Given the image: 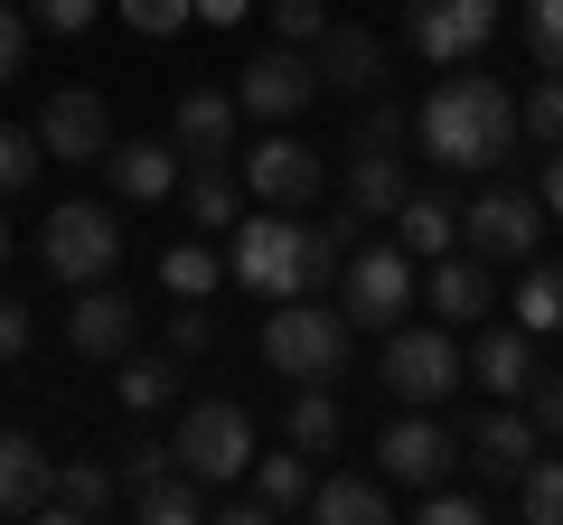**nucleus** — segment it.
I'll list each match as a JSON object with an SVG mask.
<instances>
[{
    "label": "nucleus",
    "instance_id": "47",
    "mask_svg": "<svg viewBox=\"0 0 563 525\" xmlns=\"http://www.w3.org/2000/svg\"><path fill=\"white\" fill-rule=\"evenodd\" d=\"M151 469H169V442H132V450H122V488H141Z\"/></svg>",
    "mask_w": 563,
    "mask_h": 525
},
{
    "label": "nucleus",
    "instance_id": "43",
    "mask_svg": "<svg viewBox=\"0 0 563 525\" xmlns=\"http://www.w3.org/2000/svg\"><path fill=\"white\" fill-rule=\"evenodd\" d=\"M95 10H103V0H29V20H38V29H57V38L95 29Z\"/></svg>",
    "mask_w": 563,
    "mask_h": 525
},
{
    "label": "nucleus",
    "instance_id": "22",
    "mask_svg": "<svg viewBox=\"0 0 563 525\" xmlns=\"http://www.w3.org/2000/svg\"><path fill=\"white\" fill-rule=\"evenodd\" d=\"M57 460L38 450V432H0V516H38Z\"/></svg>",
    "mask_w": 563,
    "mask_h": 525
},
{
    "label": "nucleus",
    "instance_id": "37",
    "mask_svg": "<svg viewBox=\"0 0 563 525\" xmlns=\"http://www.w3.org/2000/svg\"><path fill=\"white\" fill-rule=\"evenodd\" d=\"M207 347H217V310L179 301V310H169V357H207Z\"/></svg>",
    "mask_w": 563,
    "mask_h": 525
},
{
    "label": "nucleus",
    "instance_id": "25",
    "mask_svg": "<svg viewBox=\"0 0 563 525\" xmlns=\"http://www.w3.org/2000/svg\"><path fill=\"white\" fill-rule=\"evenodd\" d=\"M404 198H413L404 150H357V169H347V216H395Z\"/></svg>",
    "mask_w": 563,
    "mask_h": 525
},
{
    "label": "nucleus",
    "instance_id": "27",
    "mask_svg": "<svg viewBox=\"0 0 563 525\" xmlns=\"http://www.w3.org/2000/svg\"><path fill=\"white\" fill-rule=\"evenodd\" d=\"M282 442H291V450H310V460H329V450L347 442L339 394H329V384H301V394H291V413H282Z\"/></svg>",
    "mask_w": 563,
    "mask_h": 525
},
{
    "label": "nucleus",
    "instance_id": "35",
    "mask_svg": "<svg viewBox=\"0 0 563 525\" xmlns=\"http://www.w3.org/2000/svg\"><path fill=\"white\" fill-rule=\"evenodd\" d=\"M413 516H422V525H479V516H488V498H470V488H451V479H442V488H413Z\"/></svg>",
    "mask_w": 563,
    "mask_h": 525
},
{
    "label": "nucleus",
    "instance_id": "31",
    "mask_svg": "<svg viewBox=\"0 0 563 525\" xmlns=\"http://www.w3.org/2000/svg\"><path fill=\"white\" fill-rule=\"evenodd\" d=\"M507 498H517L526 525H563V460H544V450H536V460L517 469V488H507Z\"/></svg>",
    "mask_w": 563,
    "mask_h": 525
},
{
    "label": "nucleus",
    "instance_id": "10",
    "mask_svg": "<svg viewBox=\"0 0 563 525\" xmlns=\"http://www.w3.org/2000/svg\"><path fill=\"white\" fill-rule=\"evenodd\" d=\"M461 244L479 262H526L544 244V198H526V188H488V198L461 206Z\"/></svg>",
    "mask_w": 563,
    "mask_h": 525
},
{
    "label": "nucleus",
    "instance_id": "34",
    "mask_svg": "<svg viewBox=\"0 0 563 525\" xmlns=\"http://www.w3.org/2000/svg\"><path fill=\"white\" fill-rule=\"evenodd\" d=\"M526 57L563 76V0H526Z\"/></svg>",
    "mask_w": 563,
    "mask_h": 525
},
{
    "label": "nucleus",
    "instance_id": "24",
    "mask_svg": "<svg viewBox=\"0 0 563 525\" xmlns=\"http://www.w3.org/2000/svg\"><path fill=\"white\" fill-rule=\"evenodd\" d=\"M122 498H132V516H151V525H198L207 506H217V488H207V479H188V469L169 460V469H151L141 488H122Z\"/></svg>",
    "mask_w": 563,
    "mask_h": 525
},
{
    "label": "nucleus",
    "instance_id": "16",
    "mask_svg": "<svg viewBox=\"0 0 563 525\" xmlns=\"http://www.w3.org/2000/svg\"><path fill=\"white\" fill-rule=\"evenodd\" d=\"M488 301H498V262H479L470 244L432 254V320H442V328H479Z\"/></svg>",
    "mask_w": 563,
    "mask_h": 525
},
{
    "label": "nucleus",
    "instance_id": "19",
    "mask_svg": "<svg viewBox=\"0 0 563 525\" xmlns=\"http://www.w3.org/2000/svg\"><path fill=\"white\" fill-rule=\"evenodd\" d=\"M113 506H122V469L66 460L57 479H47V506H38V516H47V525H95V516H113Z\"/></svg>",
    "mask_w": 563,
    "mask_h": 525
},
{
    "label": "nucleus",
    "instance_id": "4",
    "mask_svg": "<svg viewBox=\"0 0 563 525\" xmlns=\"http://www.w3.org/2000/svg\"><path fill=\"white\" fill-rule=\"evenodd\" d=\"M38 262H47V282H66V291L113 282V262H122V225H113V206H95V198L57 206V216L38 225Z\"/></svg>",
    "mask_w": 563,
    "mask_h": 525
},
{
    "label": "nucleus",
    "instance_id": "20",
    "mask_svg": "<svg viewBox=\"0 0 563 525\" xmlns=\"http://www.w3.org/2000/svg\"><path fill=\"white\" fill-rule=\"evenodd\" d=\"M235 122H244V103L235 94H179V113H169V142H179V160H225L235 150Z\"/></svg>",
    "mask_w": 563,
    "mask_h": 525
},
{
    "label": "nucleus",
    "instance_id": "32",
    "mask_svg": "<svg viewBox=\"0 0 563 525\" xmlns=\"http://www.w3.org/2000/svg\"><path fill=\"white\" fill-rule=\"evenodd\" d=\"M113 394H122V413H161L169 394H179V366H169V357H122Z\"/></svg>",
    "mask_w": 563,
    "mask_h": 525
},
{
    "label": "nucleus",
    "instance_id": "2",
    "mask_svg": "<svg viewBox=\"0 0 563 525\" xmlns=\"http://www.w3.org/2000/svg\"><path fill=\"white\" fill-rule=\"evenodd\" d=\"M413 142L432 150V169H461V179H479V169H498L507 142H517V103H507L498 76H470V66H451V85H432V103L413 113Z\"/></svg>",
    "mask_w": 563,
    "mask_h": 525
},
{
    "label": "nucleus",
    "instance_id": "23",
    "mask_svg": "<svg viewBox=\"0 0 563 525\" xmlns=\"http://www.w3.org/2000/svg\"><path fill=\"white\" fill-rule=\"evenodd\" d=\"M310 516L320 525H385L395 516V488H385V469L366 479V469H339V479L310 488Z\"/></svg>",
    "mask_w": 563,
    "mask_h": 525
},
{
    "label": "nucleus",
    "instance_id": "14",
    "mask_svg": "<svg viewBox=\"0 0 563 525\" xmlns=\"http://www.w3.org/2000/svg\"><path fill=\"white\" fill-rule=\"evenodd\" d=\"M461 450H470V469H479L488 488H517V469L544 450V432H536V413H517V404H498V413H479V423L461 432Z\"/></svg>",
    "mask_w": 563,
    "mask_h": 525
},
{
    "label": "nucleus",
    "instance_id": "1",
    "mask_svg": "<svg viewBox=\"0 0 563 525\" xmlns=\"http://www.w3.org/2000/svg\"><path fill=\"white\" fill-rule=\"evenodd\" d=\"M347 235H357V216H339V225H301V206L235 216V282L263 291V301H310V291L339 282Z\"/></svg>",
    "mask_w": 563,
    "mask_h": 525
},
{
    "label": "nucleus",
    "instance_id": "3",
    "mask_svg": "<svg viewBox=\"0 0 563 525\" xmlns=\"http://www.w3.org/2000/svg\"><path fill=\"white\" fill-rule=\"evenodd\" d=\"M347 357H357V320H347V310H320V291H310V301H273V320H263V366H273L282 384H339Z\"/></svg>",
    "mask_w": 563,
    "mask_h": 525
},
{
    "label": "nucleus",
    "instance_id": "12",
    "mask_svg": "<svg viewBox=\"0 0 563 525\" xmlns=\"http://www.w3.org/2000/svg\"><path fill=\"white\" fill-rule=\"evenodd\" d=\"M235 179H244V198H263V206H310V198H320V150L291 142V132L273 122V142L244 150Z\"/></svg>",
    "mask_w": 563,
    "mask_h": 525
},
{
    "label": "nucleus",
    "instance_id": "50",
    "mask_svg": "<svg viewBox=\"0 0 563 525\" xmlns=\"http://www.w3.org/2000/svg\"><path fill=\"white\" fill-rule=\"evenodd\" d=\"M0 262H10V225H0Z\"/></svg>",
    "mask_w": 563,
    "mask_h": 525
},
{
    "label": "nucleus",
    "instance_id": "28",
    "mask_svg": "<svg viewBox=\"0 0 563 525\" xmlns=\"http://www.w3.org/2000/svg\"><path fill=\"white\" fill-rule=\"evenodd\" d=\"M244 479L263 488V506H273V516H310V450H254V469H244Z\"/></svg>",
    "mask_w": 563,
    "mask_h": 525
},
{
    "label": "nucleus",
    "instance_id": "40",
    "mask_svg": "<svg viewBox=\"0 0 563 525\" xmlns=\"http://www.w3.org/2000/svg\"><path fill=\"white\" fill-rule=\"evenodd\" d=\"M263 20H273V38H291V47H310L329 29V10L320 0H273V10H263Z\"/></svg>",
    "mask_w": 563,
    "mask_h": 525
},
{
    "label": "nucleus",
    "instance_id": "45",
    "mask_svg": "<svg viewBox=\"0 0 563 525\" xmlns=\"http://www.w3.org/2000/svg\"><path fill=\"white\" fill-rule=\"evenodd\" d=\"M217 516L225 525H263L273 506H263V488H217Z\"/></svg>",
    "mask_w": 563,
    "mask_h": 525
},
{
    "label": "nucleus",
    "instance_id": "33",
    "mask_svg": "<svg viewBox=\"0 0 563 525\" xmlns=\"http://www.w3.org/2000/svg\"><path fill=\"white\" fill-rule=\"evenodd\" d=\"M217 272H225V262L207 254V244H169V262H161V282L179 291V301H207V291H217Z\"/></svg>",
    "mask_w": 563,
    "mask_h": 525
},
{
    "label": "nucleus",
    "instance_id": "39",
    "mask_svg": "<svg viewBox=\"0 0 563 525\" xmlns=\"http://www.w3.org/2000/svg\"><path fill=\"white\" fill-rule=\"evenodd\" d=\"M29 179H38V132H10L0 122V198H20Z\"/></svg>",
    "mask_w": 563,
    "mask_h": 525
},
{
    "label": "nucleus",
    "instance_id": "46",
    "mask_svg": "<svg viewBox=\"0 0 563 525\" xmlns=\"http://www.w3.org/2000/svg\"><path fill=\"white\" fill-rule=\"evenodd\" d=\"M29 357V301H0V366Z\"/></svg>",
    "mask_w": 563,
    "mask_h": 525
},
{
    "label": "nucleus",
    "instance_id": "36",
    "mask_svg": "<svg viewBox=\"0 0 563 525\" xmlns=\"http://www.w3.org/2000/svg\"><path fill=\"white\" fill-rule=\"evenodd\" d=\"M517 132H536V142H544V150H554V142H563V76H544V85H536V94H526V103H517Z\"/></svg>",
    "mask_w": 563,
    "mask_h": 525
},
{
    "label": "nucleus",
    "instance_id": "11",
    "mask_svg": "<svg viewBox=\"0 0 563 525\" xmlns=\"http://www.w3.org/2000/svg\"><path fill=\"white\" fill-rule=\"evenodd\" d=\"M235 103L254 122H291V113H310L320 103V66H310V47H291V38H273L254 66L235 76Z\"/></svg>",
    "mask_w": 563,
    "mask_h": 525
},
{
    "label": "nucleus",
    "instance_id": "6",
    "mask_svg": "<svg viewBox=\"0 0 563 525\" xmlns=\"http://www.w3.org/2000/svg\"><path fill=\"white\" fill-rule=\"evenodd\" d=\"M169 460L188 479H207V488H235L254 469V413L244 404H188L179 432H169Z\"/></svg>",
    "mask_w": 563,
    "mask_h": 525
},
{
    "label": "nucleus",
    "instance_id": "48",
    "mask_svg": "<svg viewBox=\"0 0 563 525\" xmlns=\"http://www.w3.org/2000/svg\"><path fill=\"white\" fill-rule=\"evenodd\" d=\"M536 198H544V216H563V142H554V160H544V188H536Z\"/></svg>",
    "mask_w": 563,
    "mask_h": 525
},
{
    "label": "nucleus",
    "instance_id": "38",
    "mask_svg": "<svg viewBox=\"0 0 563 525\" xmlns=\"http://www.w3.org/2000/svg\"><path fill=\"white\" fill-rule=\"evenodd\" d=\"M122 20H132L141 38H179V29L198 20V0H122Z\"/></svg>",
    "mask_w": 563,
    "mask_h": 525
},
{
    "label": "nucleus",
    "instance_id": "15",
    "mask_svg": "<svg viewBox=\"0 0 563 525\" xmlns=\"http://www.w3.org/2000/svg\"><path fill=\"white\" fill-rule=\"evenodd\" d=\"M132 338H141L132 291L85 282V291H76V310H66V347H76V357H132Z\"/></svg>",
    "mask_w": 563,
    "mask_h": 525
},
{
    "label": "nucleus",
    "instance_id": "21",
    "mask_svg": "<svg viewBox=\"0 0 563 525\" xmlns=\"http://www.w3.org/2000/svg\"><path fill=\"white\" fill-rule=\"evenodd\" d=\"M103 179H113V198H132V206L169 198V188H179V142H113L103 150Z\"/></svg>",
    "mask_w": 563,
    "mask_h": 525
},
{
    "label": "nucleus",
    "instance_id": "44",
    "mask_svg": "<svg viewBox=\"0 0 563 525\" xmlns=\"http://www.w3.org/2000/svg\"><path fill=\"white\" fill-rule=\"evenodd\" d=\"M20 66H29V10L0 0V85H20Z\"/></svg>",
    "mask_w": 563,
    "mask_h": 525
},
{
    "label": "nucleus",
    "instance_id": "7",
    "mask_svg": "<svg viewBox=\"0 0 563 525\" xmlns=\"http://www.w3.org/2000/svg\"><path fill=\"white\" fill-rule=\"evenodd\" d=\"M413 301H422V282H413V254H404V244H357V254L339 262V310L357 328H395Z\"/></svg>",
    "mask_w": 563,
    "mask_h": 525
},
{
    "label": "nucleus",
    "instance_id": "8",
    "mask_svg": "<svg viewBox=\"0 0 563 525\" xmlns=\"http://www.w3.org/2000/svg\"><path fill=\"white\" fill-rule=\"evenodd\" d=\"M376 469H385V488H442L461 469V432L432 404H404V423L376 432Z\"/></svg>",
    "mask_w": 563,
    "mask_h": 525
},
{
    "label": "nucleus",
    "instance_id": "13",
    "mask_svg": "<svg viewBox=\"0 0 563 525\" xmlns=\"http://www.w3.org/2000/svg\"><path fill=\"white\" fill-rule=\"evenodd\" d=\"M38 150H47V160H103V150H113V113H103L95 85H66V94H47V113H38Z\"/></svg>",
    "mask_w": 563,
    "mask_h": 525
},
{
    "label": "nucleus",
    "instance_id": "30",
    "mask_svg": "<svg viewBox=\"0 0 563 525\" xmlns=\"http://www.w3.org/2000/svg\"><path fill=\"white\" fill-rule=\"evenodd\" d=\"M235 216H244V179L225 160H207L198 179H188V225H198V235H235Z\"/></svg>",
    "mask_w": 563,
    "mask_h": 525
},
{
    "label": "nucleus",
    "instance_id": "29",
    "mask_svg": "<svg viewBox=\"0 0 563 525\" xmlns=\"http://www.w3.org/2000/svg\"><path fill=\"white\" fill-rule=\"evenodd\" d=\"M517 328H536V338H563V262H517Z\"/></svg>",
    "mask_w": 563,
    "mask_h": 525
},
{
    "label": "nucleus",
    "instance_id": "26",
    "mask_svg": "<svg viewBox=\"0 0 563 525\" xmlns=\"http://www.w3.org/2000/svg\"><path fill=\"white\" fill-rule=\"evenodd\" d=\"M395 244H404V254H451V244H461V206H451L442 198V188H413V198H404L395 206Z\"/></svg>",
    "mask_w": 563,
    "mask_h": 525
},
{
    "label": "nucleus",
    "instance_id": "41",
    "mask_svg": "<svg viewBox=\"0 0 563 525\" xmlns=\"http://www.w3.org/2000/svg\"><path fill=\"white\" fill-rule=\"evenodd\" d=\"M404 142H413V122H404L395 103H376V94H366V122H357V150H404Z\"/></svg>",
    "mask_w": 563,
    "mask_h": 525
},
{
    "label": "nucleus",
    "instance_id": "18",
    "mask_svg": "<svg viewBox=\"0 0 563 525\" xmlns=\"http://www.w3.org/2000/svg\"><path fill=\"white\" fill-rule=\"evenodd\" d=\"M470 376L498 394V404H517L526 384H536V328H517V320H479V338H470Z\"/></svg>",
    "mask_w": 563,
    "mask_h": 525
},
{
    "label": "nucleus",
    "instance_id": "5",
    "mask_svg": "<svg viewBox=\"0 0 563 525\" xmlns=\"http://www.w3.org/2000/svg\"><path fill=\"white\" fill-rule=\"evenodd\" d=\"M385 394L395 404H442V394H461V376H470V357L451 347V328L432 320V328H413V320H395L385 328Z\"/></svg>",
    "mask_w": 563,
    "mask_h": 525
},
{
    "label": "nucleus",
    "instance_id": "42",
    "mask_svg": "<svg viewBox=\"0 0 563 525\" xmlns=\"http://www.w3.org/2000/svg\"><path fill=\"white\" fill-rule=\"evenodd\" d=\"M526 413H536L544 442H563V376H544V366H536V384H526Z\"/></svg>",
    "mask_w": 563,
    "mask_h": 525
},
{
    "label": "nucleus",
    "instance_id": "49",
    "mask_svg": "<svg viewBox=\"0 0 563 525\" xmlns=\"http://www.w3.org/2000/svg\"><path fill=\"white\" fill-rule=\"evenodd\" d=\"M198 20H207V29H225V20H244V0H198Z\"/></svg>",
    "mask_w": 563,
    "mask_h": 525
},
{
    "label": "nucleus",
    "instance_id": "17",
    "mask_svg": "<svg viewBox=\"0 0 563 525\" xmlns=\"http://www.w3.org/2000/svg\"><path fill=\"white\" fill-rule=\"evenodd\" d=\"M310 66H320V94H376L385 85V47L366 38V29H347V20H329L320 38H310Z\"/></svg>",
    "mask_w": 563,
    "mask_h": 525
},
{
    "label": "nucleus",
    "instance_id": "9",
    "mask_svg": "<svg viewBox=\"0 0 563 525\" xmlns=\"http://www.w3.org/2000/svg\"><path fill=\"white\" fill-rule=\"evenodd\" d=\"M404 38L432 66H470L498 38V0H404Z\"/></svg>",
    "mask_w": 563,
    "mask_h": 525
}]
</instances>
